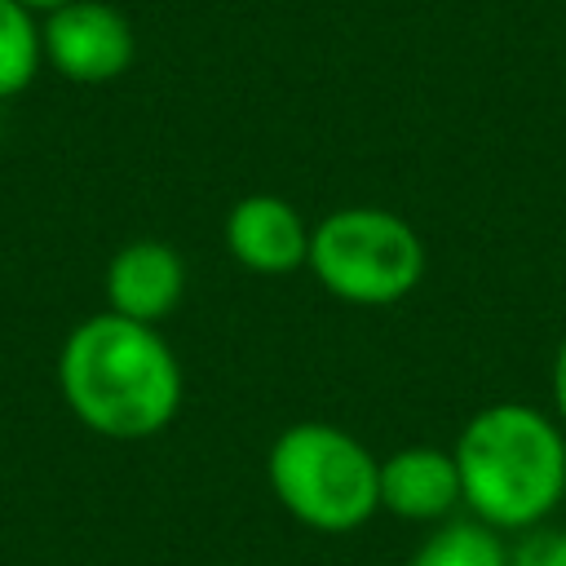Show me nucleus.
I'll return each mask as SVG.
<instances>
[{"instance_id":"nucleus-1","label":"nucleus","mask_w":566,"mask_h":566,"mask_svg":"<svg viewBox=\"0 0 566 566\" xmlns=\"http://www.w3.org/2000/svg\"><path fill=\"white\" fill-rule=\"evenodd\" d=\"M57 385L75 420L102 438H155L181 411V363L150 323L93 314L62 340Z\"/></svg>"},{"instance_id":"nucleus-2","label":"nucleus","mask_w":566,"mask_h":566,"mask_svg":"<svg viewBox=\"0 0 566 566\" xmlns=\"http://www.w3.org/2000/svg\"><path fill=\"white\" fill-rule=\"evenodd\" d=\"M469 513L495 531H531L566 495V433L531 402L473 411L451 447Z\"/></svg>"},{"instance_id":"nucleus-3","label":"nucleus","mask_w":566,"mask_h":566,"mask_svg":"<svg viewBox=\"0 0 566 566\" xmlns=\"http://www.w3.org/2000/svg\"><path fill=\"white\" fill-rule=\"evenodd\" d=\"M274 500L310 531L345 535L380 513V455L327 420L287 424L265 455Z\"/></svg>"},{"instance_id":"nucleus-4","label":"nucleus","mask_w":566,"mask_h":566,"mask_svg":"<svg viewBox=\"0 0 566 566\" xmlns=\"http://www.w3.org/2000/svg\"><path fill=\"white\" fill-rule=\"evenodd\" d=\"M424 239L407 217L389 208L354 203L310 226L305 270L318 279L323 292H332L345 305H398L424 283Z\"/></svg>"},{"instance_id":"nucleus-5","label":"nucleus","mask_w":566,"mask_h":566,"mask_svg":"<svg viewBox=\"0 0 566 566\" xmlns=\"http://www.w3.org/2000/svg\"><path fill=\"white\" fill-rule=\"evenodd\" d=\"M44 62L75 84H106L133 66V22L106 0H71L40 22Z\"/></svg>"},{"instance_id":"nucleus-6","label":"nucleus","mask_w":566,"mask_h":566,"mask_svg":"<svg viewBox=\"0 0 566 566\" xmlns=\"http://www.w3.org/2000/svg\"><path fill=\"white\" fill-rule=\"evenodd\" d=\"M226 252L252 274H292L310 256V226L279 195H243L226 212Z\"/></svg>"},{"instance_id":"nucleus-7","label":"nucleus","mask_w":566,"mask_h":566,"mask_svg":"<svg viewBox=\"0 0 566 566\" xmlns=\"http://www.w3.org/2000/svg\"><path fill=\"white\" fill-rule=\"evenodd\" d=\"M186 292V261L164 239H133L106 265V301L111 314L159 327Z\"/></svg>"},{"instance_id":"nucleus-8","label":"nucleus","mask_w":566,"mask_h":566,"mask_svg":"<svg viewBox=\"0 0 566 566\" xmlns=\"http://www.w3.org/2000/svg\"><path fill=\"white\" fill-rule=\"evenodd\" d=\"M464 504L455 455L442 447H398L380 460V509L402 522H447Z\"/></svg>"},{"instance_id":"nucleus-9","label":"nucleus","mask_w":566,"mask_h":566,"mask_svg":"<svg viewBox=\"0 0 566 566\" xmlns=\"http://www.w3.org/2000/svg\"><path fill=\"white\" fill-rule=\"evenodd\" d=\"M407 566H509V544L478 517H447L424 535Z\"/></svg>"},{"instance_id":"nucleus-10","label":"nucleus","mask_w":566,"mask_h":566,"mask_svg":"<svg viewBox=\"0 0 566 566\" xmlns=\"http://www.w3.org/2000/svg\"><path fill=\"white\" fill-rule=\"evenodd\" d=\"M40 62H44V40L35 13L18 0H0V102L18 97L35 80Z\"/></svg>"},{"instance_id":"nucleus-11","label":"nucleus","mask_w":566,"mask_h":566,"mask_svg":"<svg viewBox=\"0 0 566 566\" xmlns=\"http://www.w3.org/2000/svg\"><path fill=\"white\" fill-rule=\"evenodd\" d=\"M509 566H566V526H531L509 544Z\"/></svg>"},{"instance_id":"nucleus-12","label":"nucleus","mask_w":566,"mask_h":566,"mask_svg":"<svg viewBox=\"0 0 566 566\" xmlns=\"http://www.w3.org/2000/svg\"><path fill=\"white\" fill-rule=\"evenodd\" d=\"M548 389H553V411H557V424L566 429V332H562V340H557V354H553Z\"/></svg>"},{"instance_id":"nucleus-13","label":"nucleus","mask_w":566,"mask_h":566,"mask_svg":"<svg viewBox=\"0 0 566 566\" xmlns=\"http://www.w3.org/2000/svg\"><path fill=\"white\" fill-rule=\"evenodd\" d=\"M18 4H27L31 13H53V9H62V4H71V0H18Z\"/></svg>"}]
</instances>
